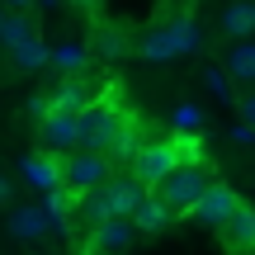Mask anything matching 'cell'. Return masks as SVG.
Listing matches in <instances>:
<instances>
[{"label":"cell","instance_id":"obj_7","mask_svg":"<svg viewBox=\"0 0 255 255\" xmlns=\"http://www.w3.org/2000/svg\"><path fill=\"white\" fill-rule=\"evenodd\" d=\"M5 227H9L14 241H43L47 232H52V218H47V208H38V203H14Z\"/></svg>","mask_w":255,"mask_h":255},{"label":"cell","instance_id":"obj_28","mask_svg":"<svg viewBox=\"0 0 255 255\" xmlns=\"http://www.w3.org/2000/svg\"><path fill=\"white\" fill-rule=\"evenodd\" d=\"M9 9H33V0H5Z\"/></svg>","mask_w":255,"mask_h":255},{"label":"cell","instance_id":"obj_30","mask_svg":"<svg viewBox=\"0 0 255 255\" xmlns=\"http://www.w3.org/2000/svg\"><path fill=\"white\" fill-rule=\"evenodd\" d=\"M76 5H85V9H95V5H100V0H76Z\"/></svg>","mask_w":255,"mask_h":255},{"label":"cell","instance_id":"obj_23","mask_svg":"<svg viewBox=\"0 0 255 255\" xmlns=\"http://www.w3.org/2000/svg\"><path fill=\"white\" fill-rule=\"evenodd\" d=\"M237 109H241V119L255 128V85H246V95H237Z\"/></svg>","mask_w":255,"mask_h":255},{"label":"cell","instance_id":"obj_33","mask_svg":"<svg viewBox=\"0 0 255 255\" xmlns=\"http://www.w3.org/2000/svg\"><path fill=\"white\" fill-rule=\"evenodd\" d=\"M33 255H47V251H33Z\"/></svg>","mask_w":255,"mask_h":255},{"label":"cell","instance_id":"obj_12","mask_svg":"<svg viewBox=\"0 0 255 255\" xmlns=\"http://www.w3.org/2000/svg\"><path fill=\"white\" fill-rule=\"evenodd\" d=\"M128 218H132V227L142 232V237H156V232H165V227H170V218H175V213L165 208V203L156 199L151 189H146L142 199H137V208L128 213Z\"/></svg>","mask_w":255,"mask_h":255},{"label":"cell","instance_id":"obj_27","mask_svg":"<svg viewBox=\"0 0 255 255\" xmlns=\"http://www.w3.org/2000/svg\"><path fill=\"white\" fill-rule=\"evenodd\" d=\"M9 199H14V184H9L5 175H0V208H9Z\"/></svg>","mask_w":255,"mask_h":255},{"label":"cell","instance_id":"obj_17","mask_svg":"<svg viewBox=\"0 0 255 255\" xmlns=\"http://www.w3.org/2000/svg\"><path fill=\"white\" fill-rule=\"evenodd\" d=\"M132 52V43H128V33L119 24H100L90 38V57H100V62H119V57Z\"/></svg>","mask_w":255,"mask_h":255},{"label":"cell","instance_id":"obj_8","mask_svg":"<svg viewBox=\"0 0 255 255\" xmlns=\"http://www.w3.org/2000/svg\"><path fill=\"white\" fill-rule=\"evenodd\" d=\"M38 123H43V142H47V151H71V146H81V123H76V114H57V109H47Z\"/></svg>","mask_w":255,"mask_h":255},{"label":"cell","instance_id":"obj_2","mask_svg":"<svg viewBox=\"0 0 255 255\" xmlns=\"http://www.w3.org/2000/svg\"><path fill=\"white\" fill-rule=\"evenodd\" d=\"M208 180H213V170L199 161V156H194V161H175L170 170H165L161 180L151 184V194H156V199H161L170 213H189L194 199L208 189Z\"/></svg>","mask_w":255,"mask_h":255},{"label":"cell","instance_id":"obj_14","mask_svg":"<svg viewBox=\"0 0 255 255\" xmlns=\"http://www.w3.org/2000/svg\"><path fill=\"white\" fill-rule=\"evenodd\" d=\"M222 241H227L232 251H255V208H246V203H237L232 208V218L222 222Z\"/></svg>","mask_w":255,"mask_h":255},{"label":"cell","instance_id":"obj_9","mask_svg":"<svg viewBox=\"0 0 255 255\" xmlns=\"http://www.w3.org/2000/svg\"><path fill=\"white\" fill-rule=\"evenodd\" d=\"M132 237H137V227H132V218H100L95 222V232H90V246H100V251H128L132 246Z\"/></svg>","mask_w":255,"mask_h":255},{"label":"cell","instance_id":"obj_10","mask_svg":"<svg viewBox=\"0 0 255 255\" xmlns=\"http://www.w3.org/2000/svg\"><path fill=\"white\" fill-rule=\"evenodd\" d=\"M19 180H24L28 189L47 194V189L62 184V161H52V156H24V161H19Z\"/></svg>","mask_w":255,"mask_h":255},{"label":"cell","instance_id":"obj_26","mask_svg":"<svg viewBox=\"0 0 255 255\" xmlns=\"http://www.w3.org/2000/svg\"><path fill=\"white\" fill-rule=\"evenodd\" d=\"M24 114H28V119H43V114H47V95H33V100L24 104Z\"/></svg>","mask_w":255,"mask_h":255},{"label":"cell","instance_id":"obj_29","mask_svg":"<svg viewBox=\"0 0 255 255\" xmlns=\"http://www.w3.org/2000/svg\"><path fill=\"white\" fill-rule=\"evenodd\" d=\"M81 255H114V251H100V246H85Z\"/></svg>","mask_w":255,"mask_h":255},{"label":"cell","instance_id":"obj_20","mask_svg":"<svg viewBox=\"0 0 255 255\" xmlns=\"http://www.w3.org/2000/svg\"><path fill=\"white\" fill-rule=\"evenodd\" d=\"M5 52H9V62H14V71H43L47 66V47L38 43V38H24V43L5 47Z\"/></svg>","mask_w":255,"mask_h":255},{"label":"cell","instance_id":"obj_13","mask_svg":"<svg viewBox=\"0 0 255 255\" xmlns=\"http://www.w3.org/2000/svg\"><path fill=\"white\" fill-rule=\"evenodd\" d=\"M90 100H95V95H90V85H85V76H62V85L47 95V109H57V114H81Z\"/></svg>","mask_w":255,"mask_h":255},{"label":"cell","instance_id":"obj_4","mask_svg":"<svg viewBox=\"0 0 255 255\" xmlns=\"http://www.w3.org/2000/svg\"><path fill=\"white\" fill-rule=\"evenodd\" d=\"M114 175V161L104 151H90V146H71L62 161V189H71L76 199L81 194H90L95 184H104Z\"/></svg>","mask_w":255,"mask_h":255},{"label":"cell","instance_id":"obj_15","mask_svg":"<svg viewBox=\"0 0 255 255\" xmlns=\"http://www.w3.org/2000/svg\"><path fill=\"white\" fill-rule=\"evenodd\" d=\"M222 38H255V0H232L218 14Z\"/></svg>","mask_w":255,"mask_h":255},{"label":"cell","instance_id":"obj_22","mask_svg":"<svg viewBox=\"0 0 255 255\" xmlns=\"http://www.w3.org/2000/svg\"><path fill=\"white\" fill-rule=\"evenodd\" d=\"M203 81H208V90H218L222 100H232V76H227V71H208Z\"/></svg>","mask_w":255,"mask_h":255},{"label":"cell","instance_id":"obj_31","mask_svg":"<svg viewBox=\"0 0 255 255\" xmlns=\"http://www.w3.org/2000/svg\"><path fill=\"white\" fill-rule=\"evenodd\" d=\"M175 5H180V9H189V5H194V0H175Z\"/></svg>","mask_w":255,"mask_h":255},{"label":"cell","instance_id":"obj_32","mask_svg":"<svg viewBox=\"0 0 255 255\" xmlns=\"http://www.w3.org/2000/svg\"><path fill=\"white\" fill-rule=\"evenodd\" d=\"M43 5H57V0H43Z\"/></svg>","mask_w":255,"mask_h":255},{"label":"cell","instance_id":"obj_19","mask_svg":"<svg viewBox=\"0 0 255 255\" xmlns=\"http://www.w3.org/2000/svg\"><path fill=\"white\" fill-rule=\"evenodd\" d=\"M165 28H170L175 57H184V52H199L203 33H199V24H194V19H189V9H180V14H170V19H165Z\"/></svg>","mask_w":255,"mask_h":255},{"label":"cell","instance_id":"obj_5","mask_svg":"<svg viewBox=\"0 0 255 255\" xmlns=\"http://www.w3.org/2000/svg\"><path fill=\"white\" fill-rule=\"evenodd\" d=\"M180 161V146H175V137H161V142H137V151H132V175L151 189L156 180H161L170 165Z\"/></svg>","mask_w":255,"mask_h":255},{"label":"cell","instance_id":"obj_11","mask_svg":"<svg viewBox=\"0 0 255 255\" xmlns=\"http://www.w3.org/2000/svg\"><path fill=\"white\" fill-rule=\"evenodd\" d=\"M232 85H255V38H232V47L222 52Z\"/></svg>","mask_w":255,"mask_h":255},{"label":"cell","instance_id":"obj_6","mask_svg":"<svg viewBox=\"0 0 255 255\" xmlns=\"http://www.w3.org/2000/svg\"><path fill=\"white\" fill-rule=\"evenodd\" d=\"M237 189H227V184H218V180H208V189L199 194V199H194V208H189V218L194 222H203V227H213L218 232L222 222L232 218V208H237Z\"/></svg>","mask_w":255,"mask_h":255},{"label":"cell","instance_id":"obj_24","mask_svg":"<svg viewBox=\"0 0 255 255\" xmlns=\"http://www.w3.org/2000/svg\"><path fill=\"white\" fill-rule=\"evenodd\" d=\"M175 128H199V109H194V104H180V109H175Z\"/></svg>","mask_w":255,"mask_h":255},{"label":"cell","instance_id":"obj_1","mask_svg":"<svg viewBox=\"0 0 255 255\" xmlns=\"http://www.w3.org/2000/svg\"><path fill=\"white\" fill-rule=\"evenodd\" d=\"M76 123H81V146L104 151L109 161H119V156H132V151H137L132 123H128L114 104H95V100H90L81 114H76Z\"/></svg>","mask_w":255,"mask_h":255},{"label":"cell","instance_id":"obj_21","mask_svg":"<svg viewBox=\"0 0 255 255\" xmlns=\"http://www.w3.org/2000/svg\"><path fill=\"white\" fill-rule=\"evenodd\" d=\"M24 38H33V24H28L24 9H9V14H0V43L14 47V43H24Z\"/></svg>","mask_w":255,"mask_h":255},{"label":"cell","instance_id":"obj_34","mask_svg":"<svg viewBox=\"0 0 255 255\" xmlns=\"http://www.w3.org/2000/svg\"><path fill=\"white\" fill-rule=\"evenodd\" d=\"M0 14H5V9H0Z\"/></svg>","mask_w":255,"mask_h":255},{"label":"cell","instance_id":"obj_25","mask_svg":"<svg viewBox=\"0 0 255 255\" xmlns=\"http://www.w3.org/2000/svg\"><path fill=\"white\" fill-rule=\"evenodd\" d=\"M227 137H232V142H237V146H255V128H251L246 119H241L237 128H232V132H227Z\"/></svg>","mask_w":255,"mask_h":255},{"label":"cell","instance_id":"obj_3","mask_svg":"<svg viewBox=\"0 0 255 255\" xmlns=\"http://www.w3.org/2000/svg\"><path fill=\"white\" fill-rule=\"evenodd\" d=\"M142 194H146V184L137 180V175H109V180L95 184L90 194H81V199H85V218H90V222H100V218H128Z\"/></svg>","mask_w":255,"mask_h":255},{"label":"cell","instance_id":"obj_16","mask_svg":"<svg viewBox=\"0 0 255 255\" xmlns=\"http://www.w3.org/2000/svg\"><path fill=\"white\" fill-rule=\"evenodd\" d=\"M132 52L142 57V62H156V66H161V62H175V43H170V28H165V19L137 38V43H132Z\"/></svg>","mask_w":255,"mask_h":255},{"label":"cell","instance_id":"obj_18","mask_svg":"<svg viewBox=\"0 0 255 255\" xmlns=\"http://www.w3.org/2000/svg\"><path fill=\"white\" fill-rule=\"evenodd\" d=\"M47 66H57L62 76H85V66H90V47H85V43L47 47Z\"/></svg>","mask_w":255,"mask_h":255}]
</instances>
